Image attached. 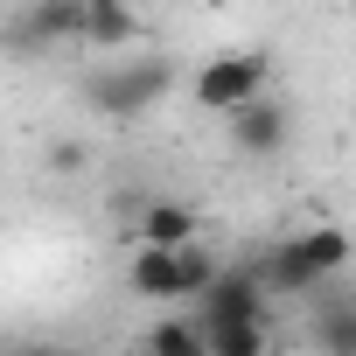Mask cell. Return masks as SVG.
<instances>
[{
    "label": "cell",
    "mask_w": 356,
    "mask_h": 356,
    "mask_svg": "<svg viewBox=\"0 0 356 356\" xmlns=\"http://www.w3.org/2000/svg\"><path fill=\"white\" fill-rule=\"evenodd\" d=\"M300 245H307V259H314V273H321V280H335V273H342V266L356 259V245H349V238H342L335 224H314V231H307Z\"/></svg>",
    "instance_id": "cell-12"
},
{
    "label": "cell",
    "mask_w": 356,
    "mask_h": 356,
    "mask_svg": "<svg viewBox=\"0 0 356 356\" xmlns=\"http://www.w3.org/2000/svg\"><path fill=\"white\" fill-rule=\"evenodd\" d=\"M133 238H140L147 252H182V245H196V238H203V217H196L189 203H175V196H154V203L140 210Z\"/></svg>",
    "instance_id": "cell-5"
},
{
    "label": "cell",
    "mask_w": 356,
    "mask_h": 356,
    "mask_svg": "<svg viewBox=\"0 0 356 356\" xmlns=\"http://www.w3.org/2000/svg\"><path fill=\"white\" fill-rule=\"evenodd\" d=\"M252 273H259V286H266V293H314V286H321V273H314V259H307V245H300V238L266 245V252L252 259Z\"/></svg>",
    "instance_id": "cell-6"
},
{
    "label": "cell",
    "mask_w": 356,
    "mask_h": 356,
    "mask_svg": "<svg viewBox=\"0 0 356 356\" xmlns=\"http://www.w3.org/2000/svg\"><path fill=\"white\" fill-rule=\"evenodd\" d=\"M84 29H91V0H42V8L15 15L8 35L29 49H49V42H84Z\"/></svg>",
    "instance_id": "cell-4"
},
{
    "label": "cell",
    "mask_w": 356,
    "mask_h": 356,
    "mask_svg": "<svg viewBox=\"0 0 356 356\" xmlns=\"http://www.w3.org/2000/svg\"><path fill=\"white\" fill-rule=\"evenodd\" d=\"M266 77H273V63L259 56V49H231V56H210L203 70H196V105L203 112H224V119H238L245 105H259L266 98Z\"/></svg>",
    "instance_id": "cell-1"
},
{
    "label": "cell",
    "mask_w": 356,
    "mask_h": 356,
    "mask_svg": "<svg viewBox=\"0 0 356 356\" xmlns=\"http://www.w3.org/2000/svg\"><path fill=\"white\" fill-rule=\"evenodd\" d=\"M147 29H140V15H126L119 0H91V29H84V49H126V42H140Z\"/></svg>",
    "instance_id": "cell-9"
},
{
    "label": "cell",
    "mask_w": 356,
    "mask_h": 356,
    "mask_svg": "<svg viewBox=\"0 0 356 356\" xmlns=\"http://www.w3.org/2000/svg\"><path fill=\"white\" fill-rule=\"evenodd\" d=\"M314 349L321 356H356V300H335L314 314Z\"/></svg>",
    "instance_id": "cell-11"
},
{
    "label": "cell",
    "mask_w": 356,
    "mask_h": 356,
    "mask_svg": "<svg viewBox=\"0 0 356 356\" xmlns=\"http://www.w3.org/2000/svg\"><path fill=\"white\" fill-rule=\"evenodd\" d=\"M273 335L266 321H231V328H210V356H266Z\"/></svg>",
    "instance_id": "cell-13"
},
{
    "label": "cell",
    "mask_w": 356,
    "mask_h": 356,
    "mask_svg": "<svg viewBox=\"0 0 356 356\" xmlns=\"http://www.w3.org/2000/svg\"><path fill=\"white\" fill-rule=\"evenodd\" d=\"M266 286H259V273L252 266H224L217 273V286L196 300V328L210 335V328H231V321H266Z\"/></svg>",
    "instance_id": "cell-3"
},
{
    "label": "cell",
    "mask_w": 356,
    "mask_h": 356,
    "mask_svg": "<svg viewBox=\"0 0 356 356\" xmlns=\"http://www.w3.org/2000/svg\"><path fill=\"white\" fill-rule=\"evenodd\" d=\"M22 356H63V349H49V342H29V349H22Z\"/></svg>",
    "instance_id": "cell-15"
},
{
    "label": "cell",
    "mask_w": 356,
    "mask_h": 356,
    "mask_svg": "<svg viewBox=\"0 0 356 356\" xmlns=\"http://www.w3.org/2000/svg\"><path fill=\"white\" fill-rule=\"evenodd\" d=\"M49 168H56V175H77V168H84V147H77V140H56V147H49Z\"/></svg>",
    "instance_id": "cell-14"
},
{
    "label": "cell",
    "mask_w": 356,
    "mask_h": 356,
    "mask_svg": "<svg viewBox=\"0 0 356 356\" xmlns=\"http://www.w3.org/2000/svg\"><path fill=\"white\" fill-rule=\"evenodd\" d=\"M147 356H210V335L196 328V314H168L147 328Z\"/></svg>",
    "instance_id": "cell-10"
},
{
    "label": "cell",
    "mask_w": 356,
    "mask_h": 356,
    "mask_svg": "<svg viewBox=\"0 0 356 356\" xmlns=\"http://www.w3.org/2000/svg\"><path fill=\"white\" fill-rule=\"evenodd\" d=\"M168 56H126V63H112V70H91V84H84V98L105 112V119H133V112H147L161 91H168Z\"/></svg>",
    "instance_id": "cell-2"
},
{
    "label": "cell",
    "mask_w": 356,
    "mask_h": 356,
    "mask_svg": "<svg viewBox=\"0 0 356 356\" xmlns=\"http://www.w3.org/2000/svg\"><path fill=\"white\" fill-rule=\"evenodd\" d=\"M286 133H293V119H286V105H280V98H259V105H245V112L231 119V147H238V154H259V161H266V154H280V147H286Z\"/></svg>",
    "instance_id": "cell-7"
},
{
    "label": "cell",
    "mask_w": 356,
    "mask_h": 356,
    "mask_svg": "<svg viewBox=\"0 0 356 356\" xmlns=\"http://www.w3.org/2000/svg\"><path fill=\"white\" fill-rule=\"evenodd\" d=\"M126 286H133L140 300H189V280H182V252H147V245H133Z\"/></svg>",
    "instance_id": "cell-8"
}]
</instances>
